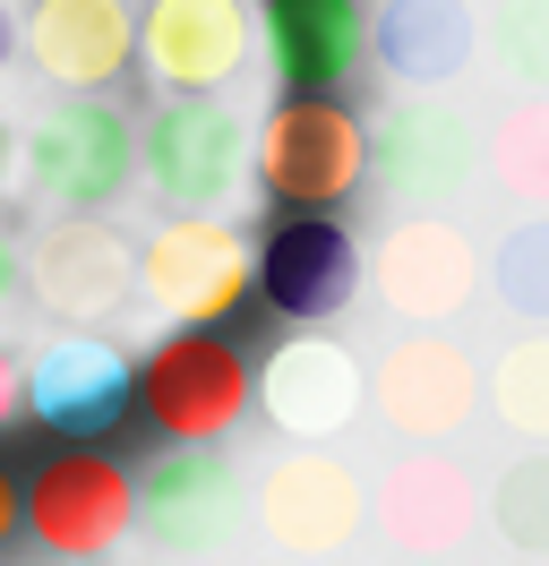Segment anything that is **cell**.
I'll return each mask as SVG.
<instances>
[{
    "label": "cell",
    "mask_w": 549,
    "mask_h": 566,
    "mask_svg": "<svg viewBox=\"0 0 549 566\" xmlns=\"http://www.w3.org/2000/svg\"><path fill=\"white\" fill-rule=\"evenodd\" d=\"M18 172L43 207L61 214H103L137 180V120L103 95H69L18 138Z\"/></svg>",
    "instance_id": "6da1fadb"
},
{
    "label": "cell",
    "mask_w": 549,
    "mask_h": 566,
    "mask_svg": "<svg viewBox=\"0 0 549 566\" xmlns=\"http://www.w3.org/2000/svg\"><path fill=\"white\" fill-rule=\"evenodd\" d=\"M249 172L283 207H343L370 180V120L343 112L335 95H292L249 129Z\"/></svg>",
    "instance_id": "7a4b0ae2"
},
{
    "label": "cell",
    "mask_w": 549,
    "mask_h": 566,
    "mask_svg": "<svg viewBox=\"0 0 549 566\" xmlns=\"http://www.w3.org/2000/svg\"><path fill=\"white\" fill-rule=\"evenodd\" d=\"M137 164L155 180V198L180 214H215L240 198L249 180V120H240L224 95H172L146 138H137Z\"/></svg>",
    "instance_id": "3957f363"
},
{
    "label": "cell",
    "mask_w": 549,
    "mask_h": 566,
    "mask_svg": "<svg viewBox=\"0 0 549 566\" xmlns=\"http://www.w3.org/2000/svg\"><path fill=\"white\" fill-rule=\"evenodd\" d=\"M258 283V249L240 241L224 214H172L155 241L137 249V292L172 326H224Z\"/></svg>",
    "instance_id": "277c9868"
},
{
    "label": "cell",
    "mask_w": 549,
    "mask_h": 566,
    "mask_svg": "<svg viewBox=\"0 0 549 566\" xmlns=\"http://www.w3.org/2000/svg\"><path fill=\"white\" fill-rule=\"evenodd\" d=\"M137 403H146V421L164 429V438H232L240 412H249V360L224 344V335H206V326H172L155 353L137 360Z\"/></svg>",
    "instance_id": "5b68a950"
},
{
    "label": "cell",
    "mask_w": 549,
    "mask_h": 566,
    "mask_svg": "<svg viewBox=\"0 0 549 566\" xmlns=\"http://www.w3.org/2000/svg\"><path fill=\"white\" fill-rule=\"evenodd\" d=\"M473 172H480V129L446 95H395L370 120V180L395 207H446L473 189Z\"/></svg>",
    "instance_id": "8992f818"
},
{
    "label": "cell",
    "mask_w": 549,
    "mask_h": 566,
    "mask_svg": "<svg viewBox=\"0 0 549 566\" xmlns=\"http://www.w3.org/2000/svg\"><path fill=\"white\" fill-rule=\"evenodd\" d=\"M361 283H370L377 301L395 310L404 326H446L473 310L480 292V249L446 223V214H395L377 249H361Z\"/></svg>",
    "instance_id": "52a82bcc"
},
{
    "label": "cell",
    "mask_w": 549,
    "mask_h": 566,
    "mask_svg": "<svg viewBox=\"0 0 549 566\" xmlns=\"http://www.w3.org/2000/svg\"><path fill=\"white\" fill-rule=\"evenodd\" d=\"M18 515L52 558H103L137 524V481L130 463L95 455V447H61L52 463H34V490L18 497Z\"/></svg>",
    "instance_id": "ba28073f"
},
{
    "label": "cell",
    "mask_w": 549,
    "mask_h": 566,
    "mask_svg": "<svg viewBox=\"0 0 549 566\" xmlns=\"http://www.w3.org/2000/svg\"><path fill=\"white\" fill-rule=\"evenodd\" d=\"M27 292L61 326L121 318V310H130V292H137V249H130V232H112L103 214H61V223L27 249Z\"/></svg>",
    "instance_id": "9c48e42d"
},
{
    "label": "cell",
    "mask_w": 549,
    "mask_h": 566,
    "mask_svg": "<svg viewBox=\"0 0 549 566\" xmlns=\"http://www.w3.org/2000/svg\"><path fill=\"white\" fill-rule=\"evenodd\" d=\"M249 0H146L137 18V61L164 95H224L249 70Z\"/></svg>",
    "instance_id": "30bf717a"
},
{
    "label": "cell",
    "mask_w": 549,
    "mask_h": 566,
    "mask_svg": "<svg viewBox=\"0 0 549 566\" xmlns=\"http://www.w3.org/2000/svg\"><path fill=\"white\" fill-rule=\"evenodd\" d=\"M361 387H370L377 421L395 429V438H455L480 403V369L446 335H395Z\"/></svg>",
    "instance_id": "8fae6325"
},
{
    "label": "cell",
    "mask_w": 549,
    "mask_h": 566,
    "mask_svg": "<svg viewBox=\"0 0 549 566\" xmlns=\"http://www.w3.org/2000/svg\"><path fill=\"white\" fill-rule=\"evenodd\" d=\"M249 403H258L283 438L327 447V438L352 429V412L370 403V387H361V360L343 353L335 335H292V344H274V360L249 378Z\"/></svg>",
    "instance_id": "7c38bea8"
},
{
    "label": "cell",
    "mask_w": 549,
    "mask_h": 566,
    "mask_svg": "<svg viewBox=\"0 0 549 566\" xmlns=\"http://www.w3.org/2000/svg\"><path fill=\"white\" fill-rule=\"evenodd\" d=\"M240 463L215 455V438L189 447V438H172V455L137 463V524L172 541V549H206V541H232L240 532Z\"/></svg>",
    "instance_id": "4fadbf2b"
},
{
    "label": "cell",
    "mask_w": 549,
    "mask_h": 566,
    "mask_svg": "<svg viewBox=\"0 0 549 566\" xmlns=\"http://www.w3.org/2000/svg\"><path fill=\"white\" fill-rule=\"evenodd\" d=\"M130 353L121 344H103L95 326H69L52 335L43 353L27 360V412L52 438H103V429L130 412Z\"/></svg>",
    "instance_id": "5bb4252c"
},
{
    "label": "cell",
    "mask_w": 549,
    "mask_h": 566,
    "mask_svg": "<svg viewBox=\"0 0 549 566\" xmlns=\"http://www.w3.org/2000/svg\"><path fill=\"white\" fill-rule=\"evenodd\" d=\"M18 52L61 95H103L137 61V18L130 0H34L18 18Z\"/></svg>",
    "instance_id": "9a60e30c"
},
{
    "label": "cell",
    "mask_w": 549,
    "mask_h": 566,
    "mask_svg": "<svg viewBox=\"0 0 549 566\" xmlns=\"http://www.w3.org/2000/svg\"><path fill=\"white\" fill-rule=\"evenodd\" d=\"M258 292L301 326L343 318L352 292H361V241H352L327 207L301 214V223H274V241L258 249Z\"/></svg>",
    "instance_id": "2e32d148"
},
{
    "label": "cell",
    "mask_w": 549,
    "mask_h": 566,
    "mask_svg": "<svg viewBox=\"0 0 549 566\" xmlns=\"http://www.w3.org/2000/svg\"><path fill=\"white\" fill-rule=\"evenodd\" d=\"M258 524H267V541L292 549V558H335L343 541H361L370 497H361V481H352L335 455L309 447V455L274 463L267 481H258Z\"/></svg>",
    "instance_id": "e0dca14e"
},
{
    "label": "cell",
    "mask_w": 549,
    "mask_h": 566,
    "mask_svg": "<svg viewBox=\"0 0 549 566\" xmlns=\"http://www.w3.org/2000/svg\"><path fill=\"white\" fill-rule=\"evenodd\" d=\"M370 61L395 77V95H446V86L480 61L473 0H377Z\"/></svg>",
    "instance_id": "ac0fdd59"
},
{
    "label": "cell",
    "mask_w": 549,
    "mask_h": 566,
    "mask_svg": "<svg viewBox=\"0 0 549 566\" xmlns=\"http://www.w3.org/2000/svg\"><path fill=\"white\" fill-rule=\"evenodd\" d=\"M267 61L292 95H335L370 61L361 0H267Z\"/></svg>",
    "instance_id": "d6986e66"
},
{
    "label": "cell",
    "mask_w": 549,
    "mask_h": 566,
    "mask_svg": "<svg viewBox=\"0 0 549 566\" xmlns=\"http://www.w3.org/2000/svg\"><path fill=\"white\" fill-rule=\"evenodd\" d=\"M370 515H377V532H386L395 549H455V541L480 524V490H473L464 463L412 455V463H395V472L377 481Z\"/></svg>",
    "instance_id": "ffe728a7"
},
{
    "label": "cell",
    "mask_w": 549,
    "mask_h": 566,
    "mask_svg": "<svg viewBox=\"0 0 549 566\" xmlns=\"http://www.w3.org/2000/svg\"><path fill=\"white\" fill-rule=\"evenodd\" d=\"M489 180L515 207H549V95H524L489 120Z\"/></svg>",
    "instance_id": "44dd1931"
},
{
    "label": "cell",
    "mask_w": 549,
    "mask_h": 566,
    "mask_svg": "<svg viewBox=\"0 0 549 566\" xmlns=\"http://www.w3.org/2000/svg\"><path fill=\"white\" fill-rule=\"evenodd\" d=\"M489 403H498V421H507L515 438L549 447V335H515L507 353H498Z\"/></svg>",
    "instance_id": "7402d4cb"
},
{
    "label": "cell",
    "mask_w": 549,
    "mask_h": 566,
    "mask_svg": "<svg viewBox=\"0 0 549 566\" xmlns=\"http://www.w3.org/2000/svg\"><path fill=\"white\" fill-rule=\"evenodd\" d=\"M489 292L507 301L524 326H549V214H524L498 258H489Z\"/></svg>",
    "instance_id": "603a6c76"
},
{
    "label": "cell",
    "mask_w": 549,
    "mask_h": 566,
    "mask_svg": "<svg viewBox=\"0 0 549 566\" xmlns=\"http://www.w3.org/2000/svg\"><path fill=\"white\" fill-rule=\"evenodd\" d=\"M489 524L507 549L524 558H549V455H524L498 472V490H489Z\"/></svg>",
    "instance_id": "cb8c5ba5"
},
{
    "label": "cell",
    "mask_w": 549,
    "mask_h": 566,
    "mask_svg": "<svg viewBox=\"0 0 549 566\" xmlns=\"http://www.w3.org/2000/svg\"><path fill=\"white\" fill-rule=\"evenodd\" d=\"M489 61L524 95H549V0H498L489 9Z\"/></svg>",
    "instance_id": "d4e9b609"
},
{
    "label": "cell",
    "mask_w": 549,
    "mask_h": 566,
    "mask_svg": "<svg viewBox=\"0 0 549 566\" xmlns=\"http://www.w3.org/2000/svg\"><path fill=\"white\" fill-rule=\"evenodd\" d=\"M9 412H27V360L0 344V421H9Z\"/></svg>",
    "instance_id": "484cf974"
},
{
    "label": "cell",
    "mask_w": 549,
    "mask_h": 566,
    "mask_svg": "<svg viewBox=\"0 0 549 566\" xmlns=\"http://www.w3.org/2000/svg\"><path fill=\"white\" fill-rule=\"evenodd\" d=\"M18 283H27V249L9 241V223H0V310L18 301Z\"/></svg>",
    "instance_id": "4316f807"
},
{
    "label": "cell",
    "mask_w": 549,
    "mask_h": 566,
    "mask_svg": "<svg viewBox=\"0 0 549 566\" xmlns=\"http://www.w3.org/2000/svg\"><path fill=\"white\" fill-rule=\"evenodd\" d=\"M9 61H18V9L0 0V70H9Z\"/></svg>",
    "instance_id": "83f0119b"
},
{
    "label": "cell",
    "mask_w": 549,
    "mask_h": 566,
    "mask_svg": "<svg viewBox=\"0 0 549 566\" xmlns=\"http://www.w3.org/2000/svg\"><path fill=\"white\" fill-rule=\"evenodd\" d=\"M9 172H18V129L0 120V189H9Z\"/></svg>",
    "instance_id": "f1b7e54d"
},
{
    "label": "cell",
    "mask_w": 549,
    "mask_h": 566,
    "mask_svg": "<svg viewBox=\"0 0 549 566\" xmlns=\"http://www.w3.org/2000/svg\"><path fill=\"white\" fill-rule=\"evenodd\" d=\"M18 532V490H9V472H0V541Z\"/></svg>",
    "instance_id": "f546056e"
},
{
    "label": "cell",
    "mask_w": 549,
    "mask_h": 566,
    "mask_svg": "<svg viewBox=\"0 0 549 566\" xmlns=\"http://www.w3.org/2000/svg\"><path fill=\"white\" fill-rule=\"evenodd\" d=\"M69 566H95V558H69Z\"/></svg>",
    "instance_id": "4dcf8cb0"
}]
</instances>
